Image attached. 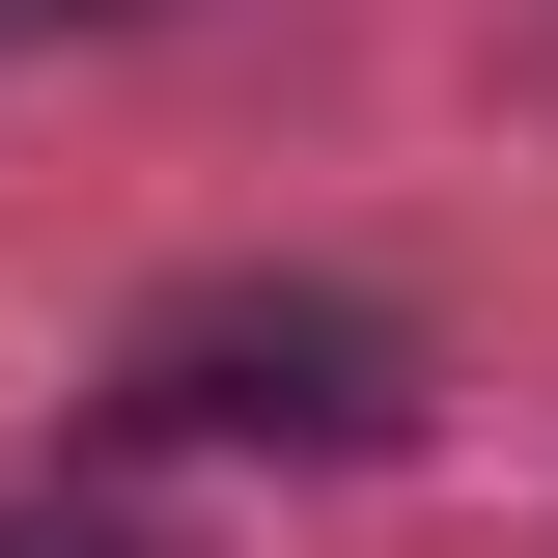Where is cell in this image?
Masks as SVG:
<instances>
[{
  "label": "cell",
  "instance_id": "obj_1",
  "mask_svg": "<svg viewBox=\"0 0 558 558\" xmlns=\"http://www.w3.org/2000/svg\"><path fill=\"white\" fill-rule=\"evenodd\" d=\"M140 418H223V447H391L418 418V336L336 307V279H196L140 336Z\"/></svg>",
  "mask_w": 558,
  "mask_h": 558
},
{
  "label": "cell",
  "instance_id": "obj_2",
  "mask_svg": "<svg viewBox=\"0 0 558 558\" xmlns=\"http://www.w3.org/2000/svg\"><path fill=\"white\" fill-rule=\"evenodd\" d=\"M0 558H140V531H112V502H0Z\"/></svg>",
  "mask_w": 558,
  "mask_h": 558
}]
</instances>
